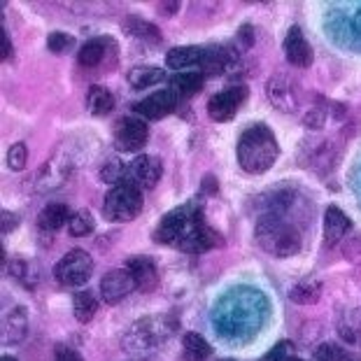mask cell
<instances>
[{
    "label": "cell",
    "mask_w": 361,
    "mask_h": 361,
    "mask_svg": "<svg viewBox=\"0 0 361 361\" xmlns=\"http://www.w3.org/2000/svg\"><path fill=\"white\" fill-rule=\"evenodd\" d=\"M326 114H329V110H324V107H312V110L303 117L305 128H322L326 121Z\"/></svg>",
    "instance_id": "37"
},
{
    "label": "cell",
    "mask_w": 361,
    "mask_h": 361,
    "mask_svg": "<svg viewBox=\"0 0 361 361\" xmlns=\"http://www.w3.org/2000/svg\"><path fill=\"white\" fill-rule=\"evenodd\" d=\"M28 331V314L24 305H17L12 308L10 312L5 314V322H3V343L5 345H14V343H21L26 338Z\"/></svg>",
    "instance_id": "18"
},
{
    "label": "cell",
    "mask_w": 361,
    "mask_h": 361,
    "mask_svg": "<svg viewBox=\"0 0 361 361\" xmlns=\"http://www.w3.org/2000/svg\"><path fill=\"white\" fill-rule=\"evenodd\" d=\"M233 63V51L228 47H205L203 59L198 63L201 75H219Z\"/></svg>",
    "instance_id": "21"
},
{
    "label": "cell",
    "mask_w": 361,
    "mask_h": 361,
    "mask_svg": "<svg viewBox=\"0 0 361 361\" xmlns=\"http://www.w3.org/2000/svg\"><path fill=\"white\" fill-rule=\"evenodd\" d=\"M282 49H284V56L294 68H310L312 66V47L310 42L305 40L303 30L298 26H291L287 30V37L282 42Z\"/></svg>",
    "instance_id": "13"
},
{
    "label": "cell",
    "mask_w": 361,
    "mask_h": 361,
    "mask_svg": "<svg viewBox=\"0 0 361 361\" xmlns=\"http://www.w3.org/2000/svg\"><path fill=\"white\" fill-rule=\"evenodd\" d=\"M175 331V324H168L166 317H147L137 319L133 326L128 329L126 336L121 338V348L133 357H147L149 352L159 348L161 341H168Z\"/></svg>",
    "instance_id": "4"
},
{
    "label": "cell",
    "mask_w": 361,
    "mask_h": 361,
    "mask_svg": "<svg viewBox=\"0 0 361 361\" xmlns=\"http://www.w3.org/2000/svg\"><path fill=\"white\" fill-rule=\"evenodd\" d=\"M171 89L178 94L180 98H191L194 94H198V91L203 89V75L201 73H178L171 82Z\"/></svg>",
    "instance_id": "28"
},
{
    "label": "cell",
    "mask_w": 361,
    "mask_h": 361,
    "mask_svg": "<svg viewBox=\"0 0 361 361\" xmlns=\"http://www.w3.org/2000/svg\"><path fill=\"white\" fill-rule=\"evenodd\" d=\"M180 10V3H161L159 5V12H161V17H173L175 12Z\"/></svg>",
    "instance_id": "43"
},
{
    "label": "cell",
    "mask_w": 361,
    "mask_h": 361,
    "mask_svg": "<svg viewBox=\"0 0 361 361\" xmlns=\"http://www.w3.org/2000/svg\"><path fill=\"white\" fill-rule=\"evenodd\" d=\"M28 164V147L26 142H14L10 149H7V168L10 171H24Z\"/></svg>",
    "instance_id": "33"
},
{
    "label": "cell",
    "mask_w": 361,
    "mask_h": 361,
    "mask_svg": "<svg viewBox=\"0 0 361 361\" xmlns=\"http://www.w3.org/2000/svg\"><path fill=\"white\" fill-rule=\"evenodd\" d=\"M203 47H196V44H184V47H173L166 54V66L171 71H187V68H198L203 59Z\"/></svg>",
    "instance_id": "22"
},
{
    "label": "cell",
    "mask_w": 361,
    "mask_h": 361,
    "mask_svg": "<svg viewBox=\"0 0 361 361\" xmlns=\"http://www.w3.org/2000/svg\"><path fill=\"white\" fill-rule=\"evenodd\" d=\"M182 355L187 361H205L212 355V348L201 334L187 331L182 336Z\"/></svg>",
    "instance_id": "27"
},
{
    "label": "cell",
    "mask_w": 361,
    "mask_h": 361,
    "mask_svg": "<svg viewBox=\"0 0 361 361\" xmlns=\"http://www.w3.org/2000/svg\"><path fill=\"white\" fill-rule=\"evenodd\" d=\"M255 238L259 247L275 259L296 257L303 247L298 226L287 217H278V214H261L255 228Z\"/></svg>",
    "instance_id": "2"
},
{
    "label": "cell",
    "mask_w": 361,
    "mask_h": 361,
    "mask_svg": "<svg viewBox=\"0 0 361 361\" xmlns=\"http://www.w3.org/2000/svg\"><path fill=\"white\" fill-rule=\"evenodd\" d=\"M94 273V259L84 250H71L54 266V278L61 287H82Z\"/></svg>",
    "instance_id": "6"
},
{
    "label": "cell",
    "mask_w": 361,
    "mask_h": 361,
    "mask_svg": "<svg viewBox=\"0 0 361 361\" xmlns=\"http://www.w3.org/2000/svg\"><path fill=\"white\" fill-rule=\"evenodd\" d=\"M114 94L110 89L101 87V84H94L89 87V94H87V110L94 114V117H105L114 110Z\"/></svg>",
    "instance_id": "23"
},
{
    "label": "cell",
    "mask_w": 361,
    "mask_h": 361,
    "mask_svg": "<svg viewBox=\"0 0 361 361\" xmlns=\"http://www.w3.org/2000/svg\"><path fill=\"white\" fill-rule=\"evenodd\" d=\"M161 173H164V166H161L159 157L152 154H140L133 159V164L128 168V175L135 180L137 187L145 189H154L157 182L161 180Z\"/></svg>",
    "instance_id": "15"
},
{
    "label": "cell",
    "mask_w": 361,
    "mask_h": 361,
    "mask_svg": "<svg viewBox=\"0 0 361 361\" xmlns=\"http://www.w3.org/2000/svg\"><path fill=\"white\" fill-rule=\"evenodd\" d=\"M124 28L128 30L130 35L140 37L145 42H161V33L154 24H149V21H142V19H128Z\"/></svg>",
    "instance_id": "31"
},
{
    "label": "cell",
    "mask_w": 361,
    "mask_h": 361,
    "mask_svg": "<svg viewBox=\"0 0 361 361\" xmlns=\"http://www.w3.org/2000/svg\"><path fill=\"white\" fill-rule=\"evenodd\" d=\"M357 30L361 33V10H359V14H357Z\"/></svg>",
    "instance_id": "44"
},
{
    "label": "cell",
    "mask_w": 361,
    "mask_h": 361,
    "mask_svg": "<svg viewBox=\"0 0 361 361\" xmlns=\"http://www.w3.org/2000/svg\"><path fill=\"white\" fill-rule=\"evenodd\" d=\"M164 78H166V71L159 66H135V68H130V73H128V84L140 91V89L154 87V84H161Z\"/></svg>",
    "instance_id": "25"
},
{
    "label": "cell",
    "mask_w": 361,
    "mask_h": 361,
    "mask_svg": "<svg viewBox=\"0 0 361 361\" xmlns=\"http://www.w3.org/2000/svg\"><path fill=\"white\" fill-rule=\"evenodd\" d=\"M221 361H233V359H221Z\"/></svg>",
    "instance_id": "47"
},
{
    "label": "cell",
    "mask_w": 361,
    "mask_h": 361,
    "mask_svg": "<svg viewBox=\"0 0 361 361\" xmlns=\"http://www.w3.org/2000/svg\"><path fill=\"white\" fill-rule=\"evenodd\" d=\"M178 103H180V96L175 94L173 89H161V91H154V94H149L147 98H142V101H137L133 105V112L140 114L142 119L159 121L178 110Z\"/></svg>",
    "instance_id": "10"
},
{
    "label": "cell",
    "mask_w": 361,
    "mask_h": 361,
    "mask_svg": "<svg viewBox=\"0 0 361 361\" xmlns=\"http://www.w3.org/2000/svg\"><path fill=\"white\" fill-rule=\"evenodd\" d=\"M149 140V126L145 119L124 117L114 126V147L119 152H140Z\"/></svg>",
    "instance_id": "8"
},
{
    "label": "cell",
    "mask_w": 361,
    "mask_h": 361,
    "mask_svg": "<svg viewBox=\"0 0 361 361\" xmlns=\"http://www.w3.org/2000/svg\"><path fill=\"white\" fill-rule=\"evenodd\" d=\"M135 289L137 287H135L133 275H130L126 268H112L101 280V298L107 305L121 303L128 294H133Z\"/></svg>",
    "instance_id": "12"
},
{
    "label": "cell",
    "mask_w": 361,
    "mask_h": 361,
    "mask_svg": "<svg viewBox=\"0 0 361 361\" xmlns=\"http://www.w3.org/2000/svg\"><path fill=\"white\" fill-rule=\"evenodd\" d=\"M314 361H345V350L336 343H322L314 350Z\"/></svg>",
    "instance_id": "35"
},
{
    "label": "cell",
    "mask_w": 361,
    "mask_h": 361,
    "mask_svg": "<svg viewBox=\"0 0 361 361\" xmlns=\"http://www.w3.org/2000/svg\"><path fill=\"white\" fill-rule=\"evenodd\" d=\"M126 175H128V168L121 164V161L117 159V157H112V159H107L105 164H103V168H101V180L107 184H121V182H126Z\"/></svg>",
    "instance_id": "32"
},
{
    "label": "cell",
    "mask_w": 361,
    "mask_h": 361,
    "mask_svg": "<svg viewBox=\"0 0 361 361\" xmlns=\"http://www.w3.org/2000/svg\"><path fill=\"white\" fill-rule=\"evenodd\" d=\"M73 312L80 324H89L98 312V298L91 289H80L73 296Z\"/></svg>",
    "instance_id": "26"
},
{
    "label": "cell",
    "mask_w": 361,
    "mask_h": 361,
    "mask_svg": "<svg viewBox=\"0 0 361 361\" xmlns=\"http://www.w3.org/2000/svg\"><path fill=\"white\" fill-rule=\"evenodd\" d=\"M0 42H3V51H0V59L7 61L12 56V42H10V35L5 33V28H0Z\"/></svg>",
    "instance_id": "41"
},
{
    "label": "cell",
    "mask_w": 361,
    "mask_h": 361,
    "mask_svg": "<svg viewBox=\"0 0 361 361\" xmlns=\"http://www.w3.org/2000/svg\"><path fill=\"white\" fill-rule=\"evenodd\" d=\"M124 268H126L130 275H133L137 291H142V294H149V291L157 289V284H159V268L154 264V259L140 257V255L130 257L126 261Z\"/></svg>",
    "instance_id": "14"
},
{
    "label": "cell",
    "mask_w": 361,
    "mask_h": 361,
    "mask_svg": "<svg viewBox=\"0 0 361 361\" xmlns=\"http://www.w3.org/2000/svg\"><path fill=\"white\" fill-rule=\"evenodd\" d=\"M71 207L66 203H47L42 207V212L37 214V226L42 233H54L59 228H63L71 221Z\"/></svg>",
    "instance_id": "19"
},
{
    "label": "cell",
    "mask_w": 361,
    "mask_h": 361,
    "mask_svg": "<svg viewBox=\"0 0 361 361\" xmlns=\"http://www.w3.org/2000/svg\"><path fill=\"white\" fill-rule=\"evenodd\" d=\"M201 194H210V196L217 194V182H214L212 175H207V178L203 180V184H201Z\"/></svg>",
    "instance_id": "42"
},
{
    "label": "cell",
    "mask_w": 361,
    "mask_h": 361,
    "mask_svg": "<svg viewBox=\"0 0 361 361\" xmlns=\"http://www.w3.org/2000/svg\"><path fill=\"white\" fill-rule=\"evenodd\" d=\"M291 350H294V345H291L289 341H280L261 361H291L294 359L291 357Z\"/></svg>",
    "instance_id": "36"
},
{
    "label": "cell",
    "mask_w": 361,
    "mask_h": 361,
    "mask_svg": "<svg viewBox=\"0 0 361 361\" xmlns=\"http://www.w3.org/2000/svg\"><path fill=\"white\" fill-rule=\"evenodd\" d=\"M96 228V219L94 214L89 210H78L73 212L71 221H68V233L75 235V238H82V235H89L91 231Z\"/></svg>",
    "instance_id": "30"
},
{
    "label": "cell",
    "mask_w": 361,
    "mask_h": 361,
    "mask_svg": "<svg viewBox=\"0 0 361 361\" xmlns=\"http://www.w3.org/2000/svg\"><path fill=\"white\" fill-rule=\"evenodd\" d=\"M0 231H3V235H7V233H12L14 228L19 226V214H14V212H10V210H3V214H0Z\"/></svg>",
    "instance_id": "40"
},
{
    "label": "cell",
    "mask_w": 361,
    "mask_h": 361,
    "mask_svg": "<svg viewBox=\"0 0 361 361\" xmlns=\"http://www.w3.org/2000/svg\"><path fill=\"white\" fill-rule=\"evenodd\" d=\"M107 49H114L110 37H94V40L82 44V49L78 51V63L82 68H98L105 61Z\"/></svg>",
    "instance_id": "20"
},
{
    "label": "cell",
    "mask_w": 361,
    "mask_h": 361,
    "mask_svg": "<svg viewBox=\"0 0 361 361\" xmlns=\"http://www.w3.org/2000/svg\"><path fill=\"white\" fill-rule=\"evenodd\" d=\"M47 47L54 54H66L75 47V37L63 33V30H54V33L47 35Z\"/></svg>",
    "instance_id": "34"
},
{
    "label": "cell",
    "mask_w": 361,
    "mask_h": 361,
    "mask_svg": "<svg viewBox=\"0 0 361 361\" xmlns=\"http://www.w3.org/2000/svg\"><path fill=\"white\" fill-rule=\"evenodd\" d=\"M289 298L298 305L317 303L322 298V282L317 278H312V275H308V278L298 280L294 287L289 289Z\"/></svg>",
    "instance_id": "24"
},
{
    "label": "cell",
    "mask_w": 361,
    "mask_h": 361,
    "mask_svg": "<svg viewBox=\"0 0 361 361\" xmlns=\"http://www.w3.org/2000/svg\"><path fill=\"white\" fill-rule=\"evenodd\" d=\"M142 210V191L135 182H121L117 187L107 191L105 203H103V214L110 221H133Z\"/></svg>",
    "instance_id": "5"
},
{
    "label": "cell",
    "mask_w": 361,
    "mask_h": 361,
    "mask_svg": "<svg viewBox=\"0 0 361 361\" xmlns=\"http://www.w3.org/2000/svg\"><path fill=\"white\" fill-rule=\"evenodd\" d=\"M235 157L238 166L247 175H264L280 159L278 137L266 124H252L238 137Z\"/></svg>",
    "instance_id": "1"
},
{
    "label": "cell",
    "mask_w": 361,
    "mask_h": 361,
    "mask_svg": "<svg viewBox=\"0 0 361 361\" xmlns=\"http://www.w3.org/2000/svg\"><path fill=\"white\" fill-rule=\"evenodd\" d=\"M291 361H303V359H296V357H294V359H291Z\"/></svg>",
    "instance_id": "46"
},
{
    "label": "cell",
    "mask_w": 361,
    "mask_h": 361,
    "mask_svg": "<svg viewBox=\"0 0 361 361\" xmlns=\"http://www.w3.org/2000/svg\"><path fill=\"white\" fill-rule=\"evenodd\" d=\"M245 98H247V89L245 87H240V84L238 87H228L207 101V114H210L212 121H219V124L231 121L238 114V110H240V105L245 103Z\"/></svg>",
    "instance_id": "9"
},
{
    "label": "cell",
    "mask_w": 361,
    "mask_h": 361,
    "mask_svg": "<svg viewBox=\"0 0 361 361\" xmlns=\"http://www.w3.org/2000/svg\"><path fill=\"white\" fill-rule=\"evenodd\" d=\"M0 361H17V359H14V357H7V355H5V357L0 359Z\"/></svg>",
    "instance_id": "45"
},
{
    "label": "cell",
    "mask_w": 361,
    "mask_h": 361,
    "mask_svg": "<svg viewBox=\"0 0 361 361\" xmlns=\"http://www.w3.org/2000/svg\"><path fill=\"white\" fill-rule=\"evenodd\" d=\"M51 361H84L82 355L78 350L68 348V345H59L56 350H54V359Z\"/></svg>",
    "instance_id": "39"
},
{
    "label": "cell",
    "mask_w": 361,
    "mask_h": 361,
    "mask_svg": "<svg viewBox=\"0 0 361 361\" xmlns=\"http://www.w3.org/2000/svg\"><path fill=\"white\" fill-rule=\"evenodd\" d=\"M235 44H238V49H250L252 44H255V28H252L250 24H245V26L238 28Z\"/></svg>",
    "instance_id": "38"
},
{
    "label": "cell",
    "mask_w": 361,
    "mask_h": 361,
    "mask_svg": "<svg viewBox=\"0 0 361 361\" xmlns=\"http://www.w3.org/2000/svg\"><path fill=\"white\" fill-rule=\"evenodd\" d=\"M221 245H224L221 233L217 231V228H212L210 224H207L205 219H201L189 231V235L178 245V250L187 252V255H205V252H210L214 247H221Z\"/></svg>",
    "instance_id": "11"
},
{
    "label": "cell",
    "mask_w": 361,
    "mask_h": 361,
    "mask_svg": "<svg viewBox=\"0 0 361 361\" xmlns=\"http://www.w3.org/2000/svg\"><path fill=\"white\" fill-rule=\"evenodd\" d=\"M266 96L275 110H280L284 114H294L301 107V89L298 82L291 80L289 75L278 73L266 82Z\"/></svg>",
    "instance_id": "7"
},
{
    "label": "cell",
    "mask_w": 361,
    "mask_h": 361,
    "mask_svg": "<svg viewBox=\"0 0 361 361\" xmlns=\"http://www.w3.org/2000/svg\"><path fill=\"white\" fill-rule=\"evenodd\" d=\"M201 219H205L203 205L198 198H194V201H187L184 205L175 207V210L166 212L164 219H161L159 226L154 228V233H152V238H154L157 245H171V247H178Z\"/></svg>",
    "instance_id": "3"
},
{
    "label": "cell",
    "mask_w": 361,
    "mask_h": 361,
    "mask_svg": "<svg viewBox=\"0 0 361 361\" xmlns=\"http://www.w3.org/2000/svg\"><path fill=\"white\" fill-rule=\"evenodd\" d=\"M68 173H71V164H68V161L51 159L37 171L35 180H30V182H33L35 191H49V189L61 187L68 178Z\"/></svg>",
    "instance_id": "16"
},
{
    "label": "cell",
    "mask_w": 361,
    "mask_h": 361,
    "mask_svg": "<svg viewBox=\"0 0 361 361\" xmlns=\"http://www.w3.org/2000/svg\"><path fill=\"white\" fill-rule=\"evenodd\" d=\"M352 228L350 217L338 205L326 207L324 212V247H336Z\"/></svg>",
    "instance_id": "17"
},
{
    "label": "cell",
    "mask_w": 361,
    "mask_h": 361,
    "mask_svg": "<svg viewBox=\"0 0 361 361\" xmlns=\"http://www.w3.org/2000/svg\"><path fill=\"white\" fill-rule=\"evenodd\" d=\"M338 331H341L343 341L359 343L361 341V308L345 314V317L341 319V326H338Z\"/></svg>",
    "instance_id": "29"
}]
</instances>
